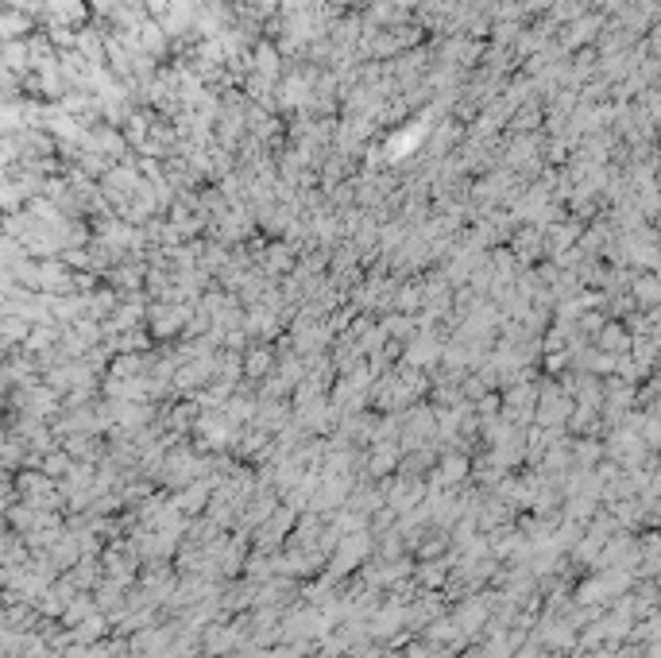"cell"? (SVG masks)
<instances>
[{
    "label": "cell",
    "mask_w": 661,
    "mask_h": 658,
    "mask_svg": "<svg viewBox=\"0 0 661 658\" xmlns=\"http://www.w3.org/2000/svg\"><path fill=\"white\" fill-rule=\"evenodd\" d=\"M31 31V20L24 12H0V43H12V39H24Z\"/></svg>",
    "instance_id": "1"
}]
</instances>
